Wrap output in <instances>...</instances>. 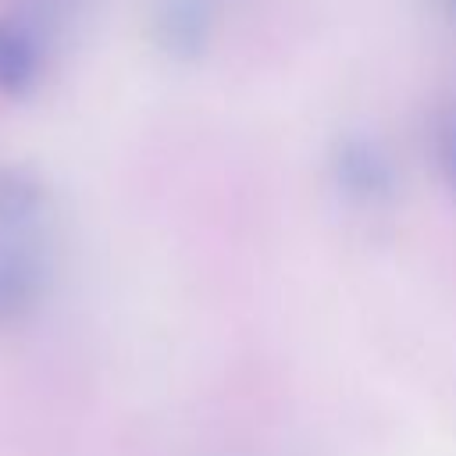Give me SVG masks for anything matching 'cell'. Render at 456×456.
I'll return each instance as SVG.
<instances>
[{"mask_svg":"<svg viewBox=\"0 0 456 456\" xmlns=\"http://www.w3.org/2000/svg\"><path fill=\"white\" fill-rule=\"evenodd\" d=\"M50 267V196L36 171L0 167V328L18 324L43 296Z\"/></svg>","mask_w":456,"mask_h":456,"instance_id":"1","label":"cell"},{"mask_svg":"<svg viewBox=\"0 0 456 456\" xmlns=\"http://www.w3.org/2000/svg\"><path fill=\"white\" fill-rule=\"evenodd\" d=\"M342 178H346V185L349 189H356V182H360V192H378V182H388V167L374 157V150L370 146H353L349 153H346V160H342Z\"/></svg>","mask_w":456,"mask_h":456,"instance_id":"3","label":"cell"},{"mask_svg":"<svg viewBox=\"0 0 456 456\" xmlns=\"http://www.w3.org/2000/svg\"><path fill=\"white\" fill-rule=\"evenodd\" d=\"M438 150H442V164L449 171V178L456 182V107L445 114L442 132H438Z\"/></svg>","mask_w":456,"mask_h":456,"instance_id":"4","label":"cell"},{"mask_svg":"<svg viewBox=\"0 0 456 456\" xmlns=\"http://www.w3.org/2000/svg\"><path fill=\"white\" fill-rule=\"evenodd\" d=\"M39 68H43V50L32 25L18 18H0V89L25 93L28 86H36Z\"/></svg>","mask_w":456,"mask_h":456,"instance_id":"2","label":"cell"}]
</instances>
